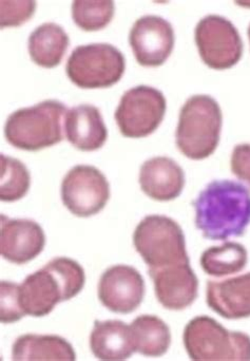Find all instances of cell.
I'll return each mask as SVG.
<instances>
[{
  "instance_id": "obj_11",
  "label": "cell",
  "mask_w": 250,
  "mask_h": 361,
  "mask_svg": "<svg viewBox=\"0 0 250 361\" xmlns=\"http://www.w3.org/2000/svg\"><path fill=\"white\" fill-rule=\"evenodd\" d=\"M175 36L173 25L163 17L146 15L135 21L129 44L137 63L144 67H160L173 53Z\"/></svg>"
},
{
  "instance_id": "obj_28",
  "label": "cell",
  "mask_w": 250,
  "mask_h": 361,
  "mask_svg": "<svg viewBox=\"0 0 250 361\" xmlns=\"http://www.w3.org/2000/svg\"><path fill=\"white\" fill-rule=\"evenodd\" d=\"M249 42H250V25L249 27Z\"/></svg>"
},
{
  "instance_id": "obj_27",
  "label": "cell",
  "mask_w": 250,
  "mask_h": 361,
  "mask_svg": "<svg viewBox=\"0 0 250 361\" xmlns=\"http://www.w3.org/2000/svg\"><path fill=\"white\" fill-rule=\"evenodd\" d=\"M230 166L232 173L239 180L250 185V144H239L235 147Z\"/></svg>"
},
{
  "instance_id": "obj_4",
  "label": "cell",
  "mask_w": 250,
  "mask_h": 361,
  "mask_svg": "<svg viewBox=\"0 0 250 361\" xmlns=\"http://www.w3.org/2000/svg\"><path fill=\"white\" fill-rule=\"evenodd\" d=\"M65 114L67 107L55 99L17 110L8 116L4 125L6 142L25 152H38L56 145L63 139Z\"/></svg>"
},
{
  "instance_id": "obj_13",
  "label": "cell",
  "mask_w": 250,
  "mask_h": 361,
  "mask_svg": "<svg viewBox=\"0 0 250 361\" xmlns=\"http://www.w3.org/2000/svg\"><path fill=\"white\" fill-rule=\"evenodd\" d=\"M158 302L167 310L182 311L198 298L199 280L190 263L149 269Z\"/></svg>"
},
{
  "instance_id": "obj_23",
  "label": "cell",
  "mask_w": 250,
  "mask_h": 361,
  "mask_svg": "<svg viewBox=\"0 0 250 361\" xmlns=\"http://www.w3.org/2000/svg\"><path fill=\"white\" fill-rule=\"evenodd\" d=\"M0 200L15 202L23 199L30 189L31 176L23 163L0 154Z\"/></svg>"
},
{
  "instance_id": "obj_24",
  "label": "cell",
  "mask_w": 250,
  "mask_h": 361,
  "mask_svg": "<svg viewBox=\"0 0 250 361\" xmlns=\"http://www.w3.org/2000/svg\"><path fill=\"white\" fill-rule=\"evenodd\" d=\"M115 6L111 0H75L72 2V18L80 29L99 31L111 23Z\"/></svg>"
},
{
  "instance_id": "obj_9",
  "label": "cell",
  "mask_w": 250,
  "mask_h": 361,
  "mask_svg": "<svg viewBox=\"0 0 250 361\" xmlns=\"http://www.w3.org/2000/svg\"><path fill=\"white\" fill-rule=\"evenodd\" d=\"M194 38L201 59L211 69H230L242 57V38L234 23L225 17L208 15L201 19Z\"/></svg>"
},
{
  "instance_id": "obj_18",
  "label": "cell",
  "mask_w": 250,
  "mask_h": 361,
  "mask_svg": "<svg viewBox=\"0 0 250 361\" xmlns=\"http://www.w3.org/2000/svg\"><path fill=\"white\" fill-rule=\"evenodd\" d=\"M90 348L99 360H126L137 352L131 326L120 320H95L90 335Z\"/></svg>"
},
{
  "instance_id": "obj_19",
  "label": "cell",
  "mask_w": 250,
  "mask_h": 361,
  "mask_svg": "<svg viewBox=\"0 0 250 361\" xmlns=\"http://www.w3.org/2000/svg\"><path fill=\"white\" fill-rule=\"evenodd\" d=\"M16 361H74L76 354L69 341L57 335L25 334L13 343Z\"/></svg>"
},
{
  "instance_id": "obj_10",
  "label": "cell",
  "mask_w": 250,
  "mask_h": 361,
  "mask_svg": "<svg viewBox=\"0 0 250 361\" xmlns=\"http://www.w3.org/2000/svg\"><path fill=\"white\" fill-rule=\"evenodd\" d=\"M61 191L63 205L80 218L101 212L110 197L107 178L89 165H77L70 169L61 183Z\"/></svg>"
},
{
  "instance_id": "obj_14",
  "label": "cell",
  "mask_w": 250,
  "mask_h": 361,
  "mask_svg": "<svg viewBox=\"0 0 250 361\" xmlns=\"http://www.w3.org/2000/svg\"><path fill=\"white\" fill-rule=\"evenodd\" d=\"M46 235L35 221L1 216L0 254L15 264H25L44 250Z\"/></svg>"
},
{
  "instance_id": "obj_12",
  "label": "cell",
  "mask_w": 250,
  "mask_h": 361,
  "mask_svg": "<svg viewBox=\"0 0 250 361\" xmlns=\"http://www.w3.org/2000/svg\"><path fill=\"white\" fill-rule=\"evenodd\" d=\"M145 292L143 276L129 265L109 267L99 282V301L113 313H132L143 302Z\"/></svg>"
},
{
  "instance_id": "obj_16",
  "label": "cell",
  "mask_w": 250,
  "mask_h": 361,
  "mask_svg": "<svg viewBox=\"0 0 250 361\" xmlns=\"http://www.w3.org/2000/svg\"><path fill=\"white\" fill-rule=\"evenodd\" d=\"M139 185L144 193L156 201H173L183 191L185 173L173 159L156 157L142 165Z\"/></svg>"
},
{
  "instance_id": "obj_3",
  "label": "cell",
  "mask_w": 250,
  "mask_h": 361,
  "mask_svg": "<svg viewBox=\"0 0 250 361\" xmlns=\"http://www.w3.org/2000/svg\"><path fill=\"white\" fill-rule=\"evenodd\" d=\"M223 114L209 95L189 97L180 112L175 142L180 152L194 161L211 157L219 145Z\"/></svg>"
},
{
  "instance_id": "obj_8",
  "label": "cell",
  "mask_w": 250,
  "mask_h": 361,
  "mask_svg": "<svg viewBox=\"0 0 250 361\" xmlns=\"http://www.w3.org/2000/svg\"><path fill=\"white\" fill-rule=\"evenodd\" d=\"M166 109V99L160 90L137 86L124 93L114 116L124 137L141 139L158 128Z\"/></svg>"
},
{
  "instance_id": "obj_1",
  "label": "cell",
  "mask_w": 250,
  "mask_h": 361,
  "mask_svg": "<svg viewBox=\"0 0 250 361\" xmlns=\"http://www.w3.org/2000/svg\"><path fill=\"white\" fill-rule=\"evenodd\" d=\"M192 205L196 226L205 239L224 241L244 235L250 224V190L242 183L213 180Z\"/></svg>"
},
{
  "instance_id": "obj_6",
  "label": "cell",
  "mask_w": 250,
  "mask_h": 361,
  "mask_svg": "<svg viewBox=\"0 0 250 361\" xmlns=\"http://www.w3.org/2000/svg\"><path fill=\"white\" fill-rule=\"evenodd\" d=\"M133 244L149 269L190 263L183 229L168 216H145L135 228Z\"/></svg>"
},
{
  "instance_id": "obj_15",
  "label": "cell",
  "mask_w": 250,
  "mask_h": 361,
  "mask_svg": "<svg viewBox=\"0 0 250 361\" xmlns=\"http://www.w3.org/2000/svg\"><path fill=\"white\" fill-rule=\"evenodd\" d=\"M206 302L223 318L230 320L250 317V273L230 279L207 282Z\"/></svg>"
},
{
  "instance_id": "obj_5",
  "label": "cell",
  "mask_w": 250,
  "mask_h": 361,
  "mask_svg": "<svg viewBox=\"0 0 250 361\" xmlns=\"http://www.w3.org/2000/svg\"><path fill=\"white\" fill-rule=\"evenodd\" d=\"M183 341L192 360H250L249 335L226 330L208 316L190 320L184 330Z\"/></svg>"
},
{
  "instance_id": "obj_22",
  "label": "cell",
  "mask_w": 250,
  "mask_h": 361,
  "mask_svg": "<svg viewBox=\"0 0 250 361\" xmlns=\"http://www.w3.org/2000/svg\"><path fill=\"white\" fill-rule=\"evenodd\" d=\"M249 262L246 248L236 242H225L207 248L201 257V267L207 275L222 278L235 275L245 269Z\"/></svg>"
},
{
  "instance_id": "obj_26",
  "label": "cell",
  "mask_w": 250,
  "mask_h": 361,
  "mask_svg": "<svg viewBox=\"0 0 250 361\" xmlns=\"http://www.w3.org/2000/svg\"><path fill=\"white\" fill-rule=\"evenodd\" d=\"M1 6V29L8 27H19L27 23L34 15L36 8V2L27 0V1H0Z\"/></svg>"
},
{
  "instance_id": "obj_7",
  "label": "cell",
  "mask_w": 250,
  "mask_h": 361,
  "mask_svg": "<svg viewBox=\"0 0 250 361\" xmlns=\"http://www.w3.org/2000/svg\"><path fill=\"white\" fill-rule=\"evenodd\" d=\"M126 69L123 53L110 44L78 46L68 59V78L82 89L109 88L120 82Z\"/></svg>"
},
{
  "instance_id": "obj_17",
  "label": "cell",
  "mask_w": 250,
  "mask_h": 361,
  "mask_svg": "<svg viewBox=\"0 0 250 361\" xmlns=\"http://www.w3.org/2000/svg\"><path fill=\"white\" fill-rule=\"evenodd\" d=\"M65 137L82 152H95L105 145L108 130L99 108L84 105L71 108L65 114Z\"/></svg>"
},
{
  "instance_id": "obj_2",
  "label": "cell",
  "mask_w": 250,
  "mask_h": 361,
  "mask_svg": "<svg viewBox=\"0 0 250 361\" xmlns=\"http://www.w3.org/2000/svg\"><path fill=\"white\" fill-rule=\"evenodd\" d=\"M85 282L86 275L80 263L67 257H56L19 284V305L25 315L44 317L59 302L77 296Z\"/></svg>"
},
{
  "instance_id": "obj_21",
  "label": "cell",
  "mask_w": 250,
  "mask_h": 361,
  "mask_svg": "<svg viewBox=\"0 0 250 361\" xmlns=\"http://www.w3.org/2000/svg\"><path fill=\"white\" fill-rule=\"evenodd\" d=\"M137 352L147 357H161L171 345L169 326L154 315H142L131 324Z\"/></svg>"
},
{
  "instance_id": "obj_20",
  "label": "cell",
  "mask_w": 250,
  "mask_h": 361,
  "mask_svg": "<svg viewBox=\"0 0 250 361\" xmlns=\"http://www.w3.org/2000/svg\"><path fill=\"white\" fill-rule=\"evenodd\" d=\"M69 44V35L61 25L46 23L32 32L27 49L36 65L52 69L61 63Z\"/></svg>"
},
{
  "instance_id": "obj_25",
  "label": "cell",
  "mask_w": 250,
  "mask_h": 361,
  "mask_svg": "<svg viewBox=\"0 0 250 361\" xmlns=\"http://www.w3.org/2000/svg\"><path fill=\"white\" fill-rule=\"evenodd\" d=\"M19 284L11 281L0 282V320L8 324L19 322L25 314L21 310L18 299Z\"/></svg>"
}]
</instances>
